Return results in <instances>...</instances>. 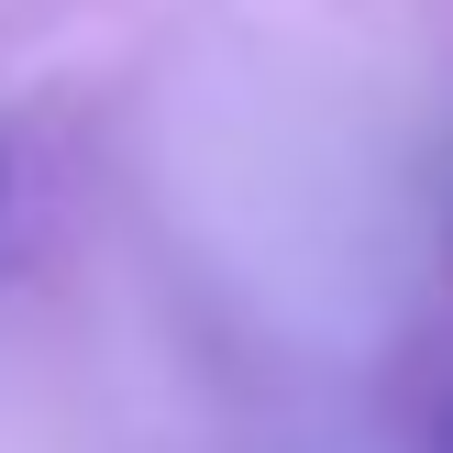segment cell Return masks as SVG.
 I'll use <instances>...</instances> for the list:
<instances>
[{"instance_id":"obj_1","label":"cell","mask_w":453,"mask_h":453,"mask_svg":"<svg viewBox=\"0 0 453 453\" xmlns=\"http://www.w3.org/2000/svg\"><path fill=\"white\" fill-rule=\"evenodd\" d=\"M0 188H12V155H0Z\"/></svg>"}]
</instances>
